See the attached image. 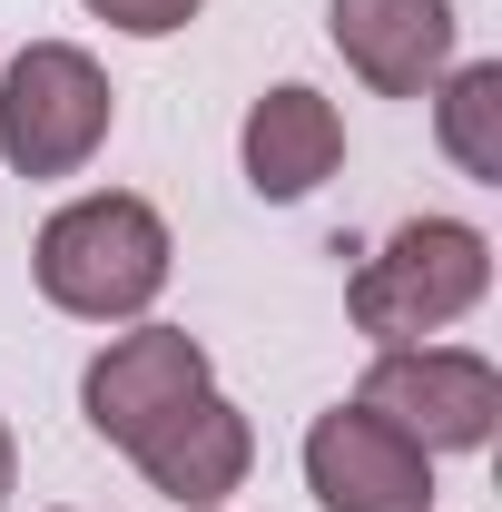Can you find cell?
I'll return each instance as SVG.
<instances>
[{
    "instance_id": "cell-4",
    "label": "cell",
    "mask_w": 502,
    "mask_h": 512,
    "mask_svg": "<svg viewBox=\"0 0 502 512\" xmlns=\"http://www.w3.org/2000/svg\"><path fill=\"white\" fill-rule=\"evenodd\" d=\"M355 404L394 424L414 453H483L502 424V365L473 355V345H384Z\"/></svg>"
},
{
    "instance_id": "cell-3",
    "label": "cell",
    "mask_w": 502,
    "mask_h": 512,
    "mask_svg": "<svg viewBox=\"0 0 502 512\" xmlns=\"http://www.w3.org/2000/svg\"><path fill=\"white\" fill-rule=\"evenodd\" d=\"M109 119H119V89L79 40H30L0 69V158H10V178H79L109 148Z\"/></svg>"
},
{
    "instance_id": "cell-7",
    "label": "cell",
    "mask_w": 502,
    "mask_h": 512,
    "mask_svg": "<svg viewBox=\"0 0 502 512\" xmlns=\"http://www.w3.org/2000/svg\"><path fill=\"white\" fill-rule=\"evenodd\" d=\"M345 69L375 99H434V79L453 69V0H335L325 10Z\"/></svg>"
},
{
    "instance_id": "cell-5",
    "label": "cell",
    "mask_w": 502,
    "mask_h": 512,
    "mask_svg": "<svg viewBox=\"0 0 502 512\" xmlns=\"http://www.w3.org/2000/svg\"><path fill=\"white\" fill-rule=\"evenodd\" d=\"M207 384H217V365H207V345H197L188 325H128V335H109V345L89 355V375H79V414H89L99 444L138 453L168 414H188Z\"/></svg>"
},
{
    "instance_id": "cell-9",
    "label": "cell",
    "mask_w": 502,
    "mask_h": 512,
    "mask_svg": "<svg viewBox=\"0 0 502 512\" xmlns=\"http://www.w3.org/2000/svg\"><path fill=\"white\" fill-rule=\"evenodd\" d=\"M128 463L148 473V493H168V503H188V512H217L237 483H247V463H256V424L207 384L188 414H168Z\"/></svg>"
},
{
    "instance_id": "cell-2",
    "label": "cell",
    "mask_w": 502,
    "mask_h": 512,
    "mask_svg": "<svg viewBox=\"0 0 502 512\" xmlns=\"http://www.w3.org/2000/svg\"><path fill=\"white\" fill-rule=\"evenodd\" d=\"M493 296V237L473 217H404L345 286V316L365 345H424L443 325H463Z\"/></svg>"
},
{
    "instance_id": "cell-6",
    "label": "cell",
    "mask_w": 502,
    "mask_h": 512,
    "mask_svg": "<svg viewBox=\"0 0 502 512\" xmlns=\"http://www.w3.org/2000/svg\"><path fill=\"white\" fill-rule=\"evenodd\" d=\"M306 493L315 512H434V453H414L345 394L306 424Z\"/></svg>"
},
{
    "instance_id": "cell-12",
    "label": "cell",
    "mask_w": 502,
    "mask_h": 512,
    "mask_svg": "<svg viewBox=\"0 0 502 512\" xmlns=\"http://www.w3.org/2000/svg\"><path fill=\"white\" fill-rule=\"evenodd\" d=\"M10 483H20V444H10V424H0V503H10Z\"/></svg>"
},
{
    "instance_id": "cell-8",
    "label": "cell",
    "mask_w": 502,
    "mask_h": 512,
    "mask_svg": "<svg viewBox=\"0 0 502 512\" xmlns=\"http://www.w3.org/2000/svg\"><path fill=\"white\" fill-rule=\"evenodd\" d=\"M237 158H247V188L266 197V207H296V197H315L335 168H345V119H335L325 89L276 79V89L247 109V128H237Z\"/></svg>"
},
{
    "instance_id": "cell-1",
    "label": "cell",
    "mask_w": 502,
    "mask_h": 512,
    "mask_svg": "<svg viewBox=\"0 0 502 512\" xmlns=\"http://www.w3.org/2000/svg\"><path fill=\"white\" fill-rule=\"evenodd\" d=\"M168 217L148 207V197L128 188H89L50 207L40 217V237H30V276H40V296L79 325H138L158 296H168Z\"/></svg>"
},
{
    "instance_id": "cell-11",
    "label": "cell",
    "mask_w": 502,
    "mask_h": 512,
    "mask_svg": "<svg viewBox=\"0 0 502 512\" xmlns=\"http://www.w3.org/2000/svg\"><path fill=\"white\" fill-rule=\"evenodd\" d=\"M89 20H109V30H128V40H168V30H188L207 0H79Z\"/></svg>"
},
{
    "instance_id": "cell-10",
    "label": "cell",
    "mask_w": 502,
    "mask_h": 512,
    "mask_svg": "<svg viewBox=\"0 0 502 512\" xmlns=\"http://www.w3.org/2000/svg\"><path fill=\"white\" fill-rule=\"evenodd\" d=\"M434 138L473 188H502V60H463L434 79Z\"/></svg>"
}]
</instances>
